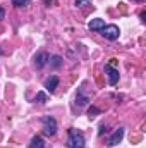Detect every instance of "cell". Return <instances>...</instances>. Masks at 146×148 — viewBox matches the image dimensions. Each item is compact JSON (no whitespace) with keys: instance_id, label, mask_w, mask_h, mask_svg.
Listing matches in <instances>:
<instances>
[{"instance_id":"obj_14","label":"cell","mask_w":146,"mask_h":148,"mask_svg":"<svg viewBox=\"0 0 146 148\" xmlns=\"http://www.w3.org/2000/svg\"><path fill=\"white\" fill-rule=\"evenodd\" d=\"M14 7H26L28 5V0H10Z\"/></svg>"},{"instance_id":"obj_19","label":"cell","mask_w":146,"mask_h":148,"mask_svg":"<svg viewBox=\"0 0 146 148\" xmlns=\"http://www.w3.org/2000/svg\"><path fill=\"white\" fill-rule=\"evenodd\" d=\"M134 2H143V0H134Z\"/></svg>"},{"instance_id":"obj_11","label":"cell","mask_w":146,"mask_h":148,"mask_svg":"<svg viewBox=\"0 0 146 148\" xmlns=\"http://www.w3.org/2000/svg\"><path fill=\"white\" fill-rule=\"evenodd\" d=\"M48 64H50L53 69H57V67H60V66L64 64V60H62V57H60V55H53V57H50Z\"/></svg>"},{"instance_id":"obj_6","label":"cell","mask_w":146,"mask_h":148,"mask_svg":"<svg viewBox=\"0 0 146 148\" xmlns=\"http://www.w3.org/2000/svg\"><path fill=\"white\" fill-rule=\"evenodd\" d=\"M122 138H124V127H119V129L110 136L108 147H115V145H119V143L122 141Z\"/></svg>"},{"instance_id":"obj_18","label":"cell","mask_w":146,"mask_h":148,"mask_svg":"<svg viewBox=\"0 0 146 148\" xmlns=\"http://www.w3.org/2000/svg\"><path fill=\"white\" fill-rule=\"evenodd\" d=\"M45 3H46V5L50 7V3H52V0H45Z\"/></svg>"},{"instance_id":"obj_2","label":"cell","mask_w":146,"mask_h":148,"mask_svg":"<svg viewBox=\"0 0 146 148\" xmlns=\"http://www.w3.org/2000/svg\"><path fill=\"white\" fill-rule=\"evenodd\" d=\"M41 126H43V133L46 136H53L57 133V121L53 117H50V115H45L41 119Z\"/></svg>"},{"instance_id":"obj_8","label":"cell","mask_w":146,"mask_h":148,"mask_svg":"<svg viewBox=\"0 0 146 148\" xmlns=\"http://www.w3.org/2000/svg\"><path fill=\"white\" fill-rule=\"evenodd\" d=\"M88 28H89L91 31H102V29L105 28V21H103V19H91L89 24H88Z\"/></svg>"},{"instance_id":"obj_1","label":"cell","mask_w":146,"mask_h":148,"mask_svg":"<svg viewBox=\"0 0 146 148\" xmlns=\"http://www.w3.org/2000/svg\"><path fill=\"white\" fill-rule=\"evenodd\" d=\"M67 148H84V136L81 131L71 127L69 129V138H67Z\"/></svg>"},{"instance_id":"obj_17","label":"cell","mask_w":146,"mask_h":148,"mask_svg":"<svg viewBox=\"0 0 146 148\" xmlns=\"http://www.w3.org/2000/svg\"><path fill=\"white\" fill-rule=\"evenodd\" d=\"M105 131H107V127H105V126H102V127H100V134H103Z\"/></svg>"},{"instance_id":"obj_13","label":"cell","mask_w":146,"mask_h":148,"mask_svg":"<svg viewBox=\"0 0 146 148\" xmlns=\"http://www.w3.org/2000/svg\"><path fill=\"white\" fill-rule=\"evenodd\" d=\"M88 5H91V0H76V7H79V9L88 7Z\"/></svg>"},{"instance_id":"obj_7","label":"cell","mask_w":146,"mask_h":148,"mask_svg":"<svg viewBox=\"0 0 146 148\" xmlns=\"http://www.w3.org/2000/svg\"><path fill=\"white\" fill-rule=\"evenodd\" d=\"M57 86H59V77H57V76H50V77L45 81V90H46L48 93H53V91L57 90Z\"/></svg>"},{"instance_id":"obj_3","label":"cell","mask_w":146,"mask_h":148,"mask_svg":"<svg viewBox=\"0 0 146 148\" xmlns=\"http://www.w3.org/2000/svg\"><path fill=\"white\" fill-rule=\"evenodd\" d=\"M105 40H108V41H115L119 35H120V29H119V26H115V24H110V26H105L102 31H100Z\"/></svg>"},{"instance_id":"obj_9","label":"cell","mask_w":146,"mask_h":148,"mask_svg":"<svg viewBox=\"0 0 146 148\" xmlns=\"http://www.w3.org/2000/svg\"><path fill=\"white\" fill-rule=\"evenodd\" d=\"M28 148H45V140L41 136H33Z\"/></svg>"},{"instance_id":"obj_5","label":"cell","mask_w":146,"mask_h":148,"mask_svg":"<svg viewBox=\"0 0 146 148\" xmlns=\"http://www.w3.org/2000/svg\"><path fill=\"white\" fill-rule=\"evenodd\" d=\"M48 60H50V55L46 52H38L36 55L33 57V64H35L36 69H43L48 64Z\"/></svg>"},{"instance_id":"obj_16","label":"cell","mask_w":146,"mask_h":148,"mask_svg":"<svg viewBox=\"0 0 146 148\" xmlns=\"http://www.w3.org/2000/svg\"><path fill=\"white\" fill-rule=\"evenodd\" d=\"M3 17H5V10H3V9H2V7H0V21H2V19H3Z\"/></svg>"},{"instance_id":"obj_4","label":"cell","mask_w":146,"mask_h":148,"mask_svg":"<svg viewBox=\"0 0 146 148\" xmlns=\"http://www.w3.org/2000/svg\"><path fill=\"white\" fill-rule=\"evenodd\" d=\"M105 74L108 76V84H110V86H115V84L119 83L120 74H119V69H115L113 66L107 64V66H105Z\"/></svg>"},{"instance_id":"obj_12","label":"cell","mask_w":146,"mask_h":148,"mask_svg":"<svg viewBox=\"0 0 146 148\" xmlns=\"http://www.w3.org/2000/svg\"><path fill=\"white\" fill-rule=\"evenodd\" d=\"M35 102H38V103H46V102H48V95H46V93H43V91H40V93H36Z\"/></svg>"},{"instance_id":"obj_15","label":"cell","mask_w":146,"mask_h":148,"mask_svg":"<svg viewBox=\"0 0 146 148\" xmlns=\"http://www.w3.org/2000/svg\"><path fill=\"white\" fill-rule=\"evenodd\" d=\"M96 114H100V110H98L96 107H89V110H88V115H89V119H91V117H95Z\"/></svg>"},{"instance_id":"obj_10","label":"cell","mask_w":146,"mask_h":148,"mask_svg":"<svg viewBox=\"0 0 146 148\" xmlns=\"http://www.w3.org/2000/svg\"><path fill=\"white\" fill-rule=\"evenodd\" d=\"M76 102H77V105H81V107H83V105H86V103L89 102V97L83 93V88L79 90V93H77V97H76Z\"/></svg>"}]
</instances>
